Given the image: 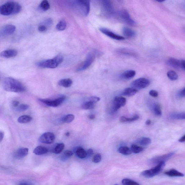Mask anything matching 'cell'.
I'll use <instances>...</instances> for the list:
<instances>
[{
  "mask_svg": "<svg viewBox=\"0 0 185 185\" xmlns=\"http://www.w3.org/2000/svg\"><path fill=\"white\" fill-rule=\"evenodd\" d=\"M3 86L5 91L21 92L25 91L26 88L19 81L12 77L5 78L3 82Z\"/></svg>",
  "mask_w": 185,
  "mask_h": 185,
  "instance_id": "1",
  "label": "cell"
},
{
  "mask_svg": "<svg viewBox=\"0 0 185 185\" xmlns=\"http://www.w3.org/2000/svg\"><path fill=\"white\" fill-rule=\"evenodd\" d=\"M21 9L18 3L9 2L0 6V14L4 16L16 14L20 12Z\"/></svg>",
  "mask_w": 185,
  "mask_h": 185,
  "instance_id": "2",
  "label": "cell"
},
{
  "mask_svg": "<svg viewBox=\"0 0 185 185\" xmlns=\"http://www.w3.org/2000/svg\"><path fill=\"white\" fill-rule=\"evenodd\" d=\"M63 60V57L62 55H58L53 59L38 62L36 65L41 68H54L61 63Z\"/></svg>",
  "mask_w": 185,
  "mask_h": 185,
  "instance_id": "3",
  "label": "cell"
},
{
  "mask_svg": "<svg viewBox=\"0 0 185 185\" xmlns=\"http://www.w3.org/2000/svg\"><path fill=\"white\" fill-rule=\"evenodd\" d=\"M165 165V162L162 161L158 163L154 168L143 171L141 173L142 176L147 178H151L157 176L163 170Z\"/></svg>",
  "mask_w": 185,
  "mask_h": 185,
  "instance_id": "4",
  "label": "cell"
},
{
  "mask_svg": "<svg viewBox=\"0 0 185 185\" xmlns=\"http://www.w3.org/2000/svg\"><path fill=\"white\" fill-rule=\"evenodd\" d=\"M150 84V81L147 78H140L134 81L131 83V85L132 87L138 90L147 87Z\"/></svg>",
  "mask_w": 185,
  "mask_h": 185,
  "instance_id": "5",
  "label": "cell"
},
{
  "mask_svg": "<svg viewBox=\"0 0 185 185\" xmlns=\"http://www.w3.org/2000/svg\"><path fill=\"white\" fill-rule=\"evenodd\" d=\"M95 53H89L85 60L81 64L77 69V71H80L87 69L91 65L96 57Z\"/></svg>",
  "mask_w": 185,
  "mask_h": 185,
  "instance_id": "6",
  "label": "cell"
},
{
  "mask_svg": "<svg viewBox=\"0 0 185 185\" xmlns=\"http://www.w3.org/2000/svg\"><path fill=\"white\" fill-rule=\"evenodd\" d=\"M65 99V97L62 96L54 100L39 99V100L47 106L50 107H56L61 105Z\"/></svg>",
  "mask_w": 185,
  "mask_h": 185,
  "instance_id": "7",
  "label": "cell"
},
{
  "mask_svg": "<svg viewBox=\"0 0 185 185\" xmlns=\"http://www.w3.org/2000/svg\"><path fill=\"white\" fill-rule=\"evenodd\" d=\"M119 16L121 19L127 24L134 26L136 25L135 21L131 18L129 14L126 10L123 9L119 13Z\"/></svg>",
  "mask_w": 185,
  "mask_h": 185,
  "instance_id": "8",
  "label": "cell"
},
{
  "mask_svg": "<svg viewBox=\"0 0 185 185\" xmlns=\"http://www.w3.org/2000/svg\"><path fill=\"white\" fill-rule=\"evenodd\" d=\"M56 137L54 133L50 132H45L41 136L39 141L41 143L51 144L54 142Z\"/></svg>",
  "mask_w": 185,
  "mask_h": 185,
  "instance_id": "9",
  "label": "cell"
},
{
  "mask_svg": "<svg viewBox=\"0 0 185 185\" xmlns=\"http://www.w3.org/2000/svg\"><path fill=\"white\" fill-rule=\"evenodd\" d=\"M126 103V99L123 97L117 96L114 100L113 109L114 111H117L121 107H123Z\"/></svg>",
  "mask_w": 185,
  "mask_h": 185,
  "instance_id": "10",
  "label": "cell"
},
{
  "mask_svg": "<svg viewBox=\"0 0 185 185\" xmlns=\"http://www.w3.org/2000/svg\"><path fill=\"white\" fill-rule=\"evenodd\" d=\"M99 30L103 34L107 35L110 38L114 39L117 40L121 41L125 40V37L115 34L113 32L107 28H104V27H101L99 29Z\"/></svg>",
  "mask_w": 185,
  "mask_h": 185,
  "instance_id": "11",
  "label": "cell"
},
{
  "mask_svg": "<svg viewBox=\"0 0 185 185\" xmlns=\"http://www.w3.org/2000/svg\"><path fill=\"white\" fill-rule=\"evenodd\" d=\"M174 154V153H171L162 155V156L155 157L151 159L150 162L151 164H158V163L162 161L165 162V161L168 160L169 159L172 157Z\"/></svg>",
  "mask_w": 185,
  "mask_h": 185,
  "instance_id": "12",
  "label": "cell"
},
{
  "mask_svg": "<svg viewBox=\"0 0 185 185\" xmlns=\"http://www.w3.org/2000/svg\"><path fill=\"white\" fill-rule=\"evenodd\" d=\"M29 149L25 147L19 148L13 154V157L17 159H20L24 158L28 154Z\"/></svg>",
  "mask_w": 185,
  "mask_h": 185,
  "instance_id": "13",
  "label": "cell"
},
{
  "mask_svg": "<svg viewBox=\"0 0 185 185\" xmlns=\"http://www.w3.org/2000/svg\"><path fill=\"white\" fill-rule=\"evenodd\" d=\"M104 10L109 14L113 13V8L110 0H100Z\"/></svg>",
  "mask_w": 185,
  "mask_h": 185,
  "instance_id": "14",
  "label": "cell"
},
{
  "mask_svg": "<svg viewBox=\"0 0 185 185\" xmlns=\"http://www.w3.org/2000/svg\"><path fill=\"white\" fill-rule=\"evenodd\" d=\"M18 54L17 51L14 49L6 50L0 53V56L6 58L13 57L16 56Z\"/></svg>",
  "mask_w": 185,
  "mask_h": 185,
  "instance_id": "15",
  "label": "cell"
},
{
  "mask_svg": "<svg viewBox=\"0 0 185 185\" xmlns=\"http://www.w3.org/2000/svg\"><path fill=\"white\" fill-rule=\"evenodd\" d=\"M118 53L119 54L125 55V56H136V53L131 49L126 48H122L118 49Z\"/></svg>",
  "mask_w": 185,
  "mask_h": 185,
  "instance_id": "16",
  "label": "cell"
},
{
  "mask_svg": "<svg viewBox=\"0 0 185 185\" xmlns=\"http://www.w3.org/2000/svg\"><path fill=\"white\" fill-rule=\"evenodd\" d=\"M122 31V33L124 36L127 38H133L136 35V33L134 31L128 27H123Z\"/></svg>",
  "mask_w": 185,
  "mask_h": 185,
  "instance_id": "17",
  "label": "cell"
},
{
  "mask_svg": "<svg viewBox=\"0 0 185 185\" xmlns=\"http://www.w3.org/2000/svg\"><path fill=\"white\" fill-rule=\"evenodd\" d=\"M74 152L77 156L80 158H85L87 157V153L84 149L81 147H77L74 148Z\"/></svg>",
  "mask_w": 185,
  "mask_h": 185,
  "instance_id": "18",
  "label": "cell"
},
{
  "mask_svg": "<svg viewBox=\"0 0 185 185\" xmlns=\"http://www.w3.org/2000/svg\"><path fill=\"white\" fill-rule=\"evenodd\" d=\"M136 74V72L134 70H127L121 74V77L123 79L129 80L133 78L135 76Z\"/></svg>",
  "mask_w": 185,
  "mask_h": 185,
  "instance_id": "19",
  "label": "cell"
},
{
  "mask_svg": "<svg viewBox=\"0 0 185 185\" xmlns=\"http://www.w3.org/2000/svg\"><path fill=\"white\" fill-rule=\"evenodd\" d=\"M90 0H85L83 3L80 5L84 14L87 16L89 13L90 10Z\"/></svg>",
  "mask_w": 185,
  "mask_h": 185,
  "instance_id": "20",
  "label": "cell"
},
{
  "mask_svg": "<svg viewBox=\"0 0 185 185\" xmlns=\"http://www.w3.org/2000/svg\"><path fill=\"white\" fill-rule=\"evenodd\" d=\"M138 90L132 88H128L125 89L122 93V95L126 97H132L137 93Z\"/></svg>",
  "mask_w": 185,
  "mask_h": 185,
  "instance_id": "21",
  "label": "cell"
},
{
  "mask_svg": "<svg viewBox=\"0 0 185 185\" xmlns=\"http://www.w3.org/2000/svg\"><path fill=\"white\" fill-rule=\"evenodd\" d=\"M168 64L169 66L175 68H180V60L174 58H169L168 60Z\"/></svg>",
  "mask_w": 185,
  "mask_h": 185,
  "instance_id": "22",
  "label": "cell"
},
{
  "mask_svg": "<svg viewBox=\"0 0 185 185\" xmlns=\"http://www.w3.org/2000/svg\"><path fill=\"white\" fill-rule=\"evenodd\" d=\"M165 174L170 177H183L184 175L182 173L178 172L174 169L165 172Z\"/></svg>",
  "mask_w": 185,
  "mask_h": 185,
  "instance_id": "23",
  "label": "cell"
},
{
  "mask_svg": "<svg viewBox=\"0 0 185 185\" xmlns=\"http://www.w3.org/2000/svg\"><path fill=\"white\" fill-rule=\"evenodd\" d=\"M48 152V149L41 146L37 147L33 151V153L37 155H42L46 154Z\"/></svg>",
  "mask_w": 185,
  "mask_h": 185,
  "instance_id": "24",
  "label": "cell"
},
{
  "mask_svg": "<svg viewBox=\"0 0 185 185\" xmlns=\"http://www.w3.org/2000/svg\"><path fill=\"white\" fill-rule=\"evenodd\" d=\"M16 30V27L13 25H8L4 27L3 32L6 35L12 34Z\"/></svg>",
  "mask_w": 185,
  "mask_h": 185,
  "instance_id": "25",
  "label": "cell"
},
{
  "mask_svg": "<svg viewBox=\"0 0 185 185\" xmlns=\"http://www.w3.org/2000/svg\"><path fill=\"white\" fill-rule=\"evenodd\" d=\"M72 81L70 78L61 80L58 82L59 85L66 88L70 87L72 85Z\"/></svg>",
  "mask_w": 185,
  "mask_h": 185,
  "instance_id": "26",
  "label": "cell"
},
{
  "mask_svg": "<svg viewBox=\"0 0 185 185\" xmlns=\"http://www.w3.org/2000/svg\"><path fill=\"white\" fill-rule=\"evenodd\" d=\"M136 143L143 146L148 145L151 144V140L148 137H141L137 140Z\"/></svg>",
  "mask_w": 185,
  "mask_h": 185,
  "instance_id": "27",
  "label": "cell"
},
{
  "mask_svg": "<svg viewBox=\"0 0 185 185\" xmlns=\"http://www.w3.org/2000/svg\"><path fill=\"white\" fill-rule=\"evenodd\" d=\"M32 118L31 116L24 115L21 116L18 119L17 121L20 123H27L30 122L32 120Z\"/></svg>",
  "mask_w": 185,
  "mask_h": 185,
  "instance_id": "28",
  "label": "cell"
},
{
  "mask_svg": "<svg viewBox=\"0 0 185 185\" xmlns=\"http://www.w3.org/2000/svg\"><path fill=\"white\" fill-rule=\"evenodd\" d=\"M64 143H59L55 145L53 147V152L56 154H60L63 150L64 147Z\"/></svg>",
  "mask_w": 185,
  "mask_h": 185,
  "instance_id": "29",
  "label": "cell"
},
{
  "mask_svg": "<svg viewBox=\"0 0 185 185\" xmlns=\"http://www.w3.org/2000/svg\"><path fill=\"white\" fill-rule=\"evenodd\" d=\"M139 118V116L137 114H135L133 117L131 118H127L122 116L120 118V121L122 122H131L137 121Z\"/></svg>",
  "mask_w": 185,
  "mask_h": 185,
  "instance_id": "30",
  "label": "cell"
},
{
  "mask_svg": "<svg viewBox=\"0 0 185 185\" xmlns=\"http://www.w3.org/2000/svg\"><path fill=\"white\" fill-rule=\"evenodd\" d=\"M118 151L119 153L124 155H129L132 153L129 147L125 146L120 147Z\"/></svg>",
  "mask_w": 185,
  "mask_h": 185,
  "instance_id": "31",
  "label": "cell"
},
{
  "mask_svg": "<svg viewBox=\"0 0 185 185\" xmlns=\"http://www.w3.org/2000/svg\"><path fill=\"white\" fill-rule=\"evenodd\" d=\"M152 109L155 115L158 116L162 115V112L161 111V106L159 104H154L152 106Z\"/></svg>",
  "mask_w": 185,
  "mask_h": 185,
  "instance_id": "32",
  "label": "cell"
},
{
  "mask_svg": "<svg viewBox=\"0 0 185 185\" xmlns=\"http://www.w3.org/2000/svg\"><path fill=\"white\" fill-rule=\"evenodd\" d=\"M40 8L43 11H46L50 9V5L48 0H43L40 5Z\"/></svg>",
  "mask_w": 185,
  "mask_h": 185,
  "instance_id": "33",
  "label": "cell"
},
{
  "mask_svg": "<svg viewBox=\"0 0 185 185\" xmlns=\"http://www.w3.org/2000/svg\"><path fill=\"white\" fill-rule=\"evenodd\" d=\"M93 102L89 101L84 102L82 104V109L84 110H90L93 109L95 106V105Z\"/></svg>",
  "mask_w": 185,
  "mask_h": 185,
  "instance_id": "34",
  "label": "cell"
},
{
  "mask_svg": "<svg viewBox=\"0 0 185 185\" xmlns=\"http://www.w3.org/2000/svg\"><path fill=\"white\" fill-rule=\"evenodd\" d=\"M167 74L168 78L171 80L175 81L178 79V74L174 71H169L167 73Z\"/></svg>",
  "mask_w": 185,
  "mask_h": 185,
  "instance_id": "35",
  "label": "cell"
},
{
  "mask_svg": "<svg viewBox=\"0 0 185 185\" xmlns=\"http://www.w3.org/2000/svg\"><path fill=\"white\" fill-rule=\"evenodd\" d=\"M131 150L132 152L134 153H139L141 152L143 150V147L139 146L136 144H132L131 145Z\"/></svg>",
  "mask_w": 185,
  "mask_h": 185,
  "instance_id": "36",
  "label": "cell"
},
{
  "mask_svg": "<svg viewBox=\"0 0 185 185\" xmlns=\"http://www.w3.org/2000/svg\"><path fill=\"white\" fill-rule=\"evenodd\" d=\"M171 118L174 119L183 120L185 118L184 113H174L170 115Z\"/></svg>",
  "mask_w": 185,
  "mask_h": 185,
  "instance_id": "37",
  "label": "cell"
},
{
  "mask_svg": "<svg viewBox=\"0 0 185 185\" xmlns=\"http://www.w3.org/2000/svg\"><path fill=\"white\" fill-rule=\"evenodd\" d=\"M74 118V116L72 114H68L64 116L62 118V121L64 123H70L73 121Z\"/></svg>",
  "mask_w": 185,
  "mask_h": 185,
  "instance_id": "38",
  "label": "cell"
},
{
  "mask_svg": "<svg viewBox=\"0 0 185 185\" xmlns=\"http://www.w3.org/2000/svg\"><path fill=\"white\" fill-rule=\"evenodd\" d=\"M67 23L65 21L61 20L56 25V29L59 31H64L66 28Z\"/></svg>",
  "mask_w": 185,
  "mask_h": 185,
  "instance_id": "39",
  "label": "cell"
},
{
  "mask_svg": "<svg viewBox=\"0 0 185 185\" xmlns=\"http://www.w3.org/2000/svg\"><path fill=\"white\" fill-rule=\"evenodd\" d=\"M122 183L125 185H139L140 184L135 181L128 179H125L122 180Z\"/></svg>",
  "mask_w": 185,
  "mask_h": 185,
  "instance_id": "40",
  "label": "cell"
},
{
  "mask_svg": "<svg viewBox=\"0 0 185 185\" xmlns=\"http://www.w3.org/2000/svg\"><path fill=\"white\" fill-rule=\"evenodd\" d=\"M74 154V152L70 151H64L63 153V154L62 157V160H65L71 157Z\"/></svg>",
  "mask_w": 185,
  "mask_h": 185,
  "instance_id": "41",
  "label": "cell"
},
{
  "mask_svg": "<svg viewBox=\"0 0 185 185\" xmlns=\"http://www.w3.org/2000/svg\"><path fill=\"white\" fill-rule=\"evenodd\" d=\"M29 107V105L27 104H21L17 106L16 107V110L18 111H23L27 110Z\"/></svg>",
  "mask_w": 185,
  "mask_h": 185,
  "instance_id": "42",
  "label": "cell"
},
{
  "mask_svg": "<svg viewBox=\"0 0 185 185\" xmlns=\"http://www.w3.org/2000/svg\"><path fill=\"white\" fill-rule=\"evenodd\" d=\"M102 160V156L101 154H97L93 157L92 159V162L95 163H98L101 162Z\"/></svg>",
  "mask_w": 185,
  "mask_h": 185,
  "instance_id": "43",
  "label": "cell"
},
{
  "mask_svg": "<svg viewBox=\"0 0 185 185\" xmlns=\"http://www.w3.org/2000/svg\"><path fill=\"white\" fill-rule=\"evenodd\" d=\"M149 95L153 97L156 98L158 97V93L156 90H151L149 92Z\"/></svg>",
  "mask_w": 185,
  "mask_h": 185,
  "instance_id": "44",
  "label": "cell"
},
{
  "mask_svg": "<svg viewBox=\"0 0 185 185\" xmlns=\"http://www.w3.org/2000/svg\"><path fill=\"white\" fill-rule=\"evenodd\" d=\"M100 98L97 97H91L89 98L88 101H91L94 103H96L100 101Z\"/></svg>",
  "mask_w": 185,
  "mask_h": 185,
  "instance_id": "45",
  "label": "cell"
},
{
  "mask_svg": "<svg viewBox=\"0 0 185 185\" xmlns=\"http://www.w3.org/2000/svg\"><path fill=\"white\" fill-rule=\"evenodd\" d=\"M178 97L180 98L184 97L185 96V89L183 88L178 92Z\"/></svg>",
  "mask_w": 185,
  "mask_h": 185,
  "instance_id": "46",
  "label": "cell"
},
{
  "mask_svg": "<svg viewBox=\"0 0 185 185\" xmlns=\"http://www.w3.org/2000/svg\"><path fill=\"white\" fill-rule=\"evenodd\" d=\"M38 30L40 32H43V31H45L47 30V27L45 25H41L39 27Z\"/></svg>",
  "mask_w": 185,
  "mask_h": 185,
  "instance_id": "47",
  "label": "cell"
},
{
  "mask_svg": "<svg viewBox=\"0 0 185 185\" xmlns=\"http://www.w3.org/2000/svg\"><path fill=\"white\" fill-rule=\"evenodd\" d=\"M185 60H180V68L184 70H185Z\"/></svg>",
  "mask_w": 185,
  "mask_h": 185,
  "instance_id": "48",
  "label": "cell"
},
{
  "mask_svg": "<svg viewBox=\"0 0 185 185\" xmlns=\"http://www.w3.org/2000/svg\"><path fill=\"white\" fill-rule=\"evenodd\" d=\"M86 153H87V156H91L93 154V151L92 149H89L86 151Z\"/></svg>",
  "mask_w": 185,
  "mask_h": 185,
  "instance_id": "49",
  "label": "cell"
},
{
  "mask_svg": "<svg viewBox=\"0 0 185 185\" xmlns=\"http://www.w3.org/2000/svg\"><path fill=\"white\" fill-rule=\"evenodd\" d=\"M12 104L13 107H17L19 105V102L16 101H13L12 102Z\"/></svg>",
  "mask_w": 185,
  "mask_h": 185,
  "instance_id": "50",
  "label": "cell"
},
{
  "mask_svg": "<svg viewBox=\"0 0 185 185\" xmlns=\"http://www.w3.org/2000/svg\"><path fill=\"white\" fill-rule=\"evenodd\" d=\"M4 137V133L3 132L0 131V142L2 141Z\"/></svg>",
  "mask_w": 185,
  "mask_h": 185,
  "instance_id": "51",
  "label": "cell"
},
{
  "mask_svg": "<svg viewBox=\"0 0 185 185\" xmlns=\"http://www.w3.org/2000/svg\"><path fill=\"white\" fill-rule=\"evenodd\" d=\"M19 185H30L31 184L27 181H23L20 183Z\"/></svg>",
  "mask_w": 185,
  "mask_h": 185,
  "instance_id": "52",
  "label": "cell"
},
{
  "mask_svg": "<svg viewBox=\"0 0 185 185\" xmlns=\"http://www.w3.org/2000/svg\"><path fill=\"white\" fill-rule=\"evenodd\" d=\"M185 141V135H184L179 140V141L181 143L184 142Z\"/></svg>",
  "mask_w": 185,
  "mask_h": 185,
  "instance_id": "53",
  "label": "cell"
},
{
  "mask_svg": "<svg viewBox=\"0 0 185 185\" xmlns=\"http://www.w3.org/2000/svg\"><path fill=\"white\" fill-rule=\"evenodd\" d=\"M90 120H92L95 118V115L94 114L90 115L88 116Z\"/></svg>",
  "mask_w": 185,
  "mask_h": 185,
  "instance_id": "54",
  "label": "cell"
},
{
  "mask_svg": "<svg viewBox=\"0 0 185 185\" xmlns=\"http://www.w3.org/2000/svg\"><path fill=\"white\" fill-rule=\"evenodd\" d=\"M151 121L150 119H148L147 120L145 124L146 125H151Z\"/></svg>",
  "mask_w": 185,
  "mask_h": 185,
  "instance_id": "55",
  "label": "cell"
},
{
  "mask_svg": "<svg viewBox=\"0 0 185 185\" xmlns=\"http://www.w3.org/2000/svg\"><path fill=\"white\" fill-rule=\"evenodd\" d=\"M85 1V0H76L77 2L79 5L83 3Z\"/></svg>",
  "mask_w": 185,
  "mask_h": 185,
  "instance_id": "56",
  "label": "cell"
},
{
  "mask_svg": "<svg viewBox=\"0 0 185 185\" xmlns=\"http://www.w3.org/2000/svg\"><path fill=\"white\" fill-rule=\"evenodd\" d=\"M155 1L158 2L162 3L166 1V0H155Z\"/></svg>",
  "mask_w": 185,
  "mask_h": 185,
  "instance_id": "57",
  "label": "cell"
},
{
  "mask_svg": "<svg viewBox=\"0 0 185 185\" xmlns=\"http://www.w3.org/2000/svg\"><path fill=\"white\" fill-rule=\"evenodd\" d=\"M65 135L67 136H69L70 135V133L69 132H67L66 133Z\"/></svg>",
  "mask_w": 185,
  "mask_h": 185,
  "instance_id": "58",
  "label": "cell"
},
{
  "mask_svg": "<svg viewBox=\"0 0 185 185\" xmlns=\"http://www.w3.org/2000/svg\"><path fill=\"white\" fill-rule=\"evenodd\" d=\"M119 1H121V0H119Z\"/></svg>",
  "mask_w": 185,
  "mask_h": 185,
  "instance_id": "59",
  "label": "cell"
}]
</instances>
